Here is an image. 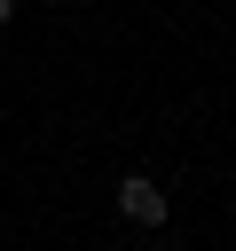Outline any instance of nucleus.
<instances>
[{"instance_id": "nucleus-1", "label": "nucleus", "mask_w": 236, "mask_h": 251, "mask_svg": "<svg viewBox=\"0 0 236 251\" xmlns=\"http://www.w3.org/2000/svg\"><path fill=\"white\" fill-rule=\"evenodd\" d=\"M118 212H126L134 227H165V188H157V180H126V188H118Z\"/></svg>"}, {"instance_id": "nucleus-2", "label": "nucleus", "mask_w": 236, "mask_h": 251, "mask_svg": "<svg viewBox=\"0 0 236 251\" xmlns=\"http://www.w3.org/2000/svg\"><path fill=\"white\" fill-rule=\"evenodd\" d=\"M8 16H16V0H0V24H8Z\"/></svg>"}]
</instances>
